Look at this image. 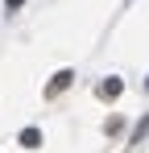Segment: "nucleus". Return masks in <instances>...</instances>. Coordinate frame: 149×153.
Returning <instances> with one entry per match:
<instances>
[{
	"mask_svg": "<svg viewBox=\"0 0 149 153\" xmlns=\"http://www.w3.org/2000/svg\"><path fill=\"white\" fill-rule=\"evenodd\" d=\"M145 132H149V116H145V120H141V124H137V128H133V145H137V141H141Z\"/></svg>",
	"mask_w": 149,
	"mask_h": 153,
	"instance_id": "4",
	"label": "nucleus"
},
{
	"mask_svg": "<svg viewBox=\"0 0 149 153\" xmlns=\"http://www.w3.org/2000/svg\"><path fill=\"white\" fill-rule=\"evenodd\" d=\"M71 79H74V71H58V75H54V83L46 87V95H58V91H66V87H71Z\"/></svg>",
	"mask_w": 149,
	"mask_h": 153,
	"instance_id": "1",
	"label": "nucleus"
},
{
	"mask_svg": "<svg viewBox=\"0 0 149 153\" xmlns=\"http://www.w3.org/2000/svg\"><path fill=\"white\" fill-rule=\"evenodd\" d=\"M25 0H4V8H8V13H13V8H21Z\"/></svg>",
	"mask_w": 149,
	"mask_h": 153,
	"instance_id": "5",
	"label": "nucleus"
},
{
	"mask_svg": "<svg viewBox=\"0 0 149 153\" xmlns=\"http://www.w3.org/2000/svg\"><path fill=\"white\" fill-rule=\"evenodd\" d=\"M120 91H124V83H120L116 75H112V79H104V83H99V95H104V100H116Z\"/></svg>",
	"mask_w": 149,
	"mask_h": 153,
	"instance_id": "2",
	"label": "nucleus"
},
{
	"mask_svg": "<svg viewBox=\"0 0 149 153\" xmlns=\"http://www.w3.org/2000/svg\"><path fill=\"white\" fill-rule=\"evenodd\" d=\"M21 145H25V149H37V145H42V132H37V128H25V132H21Z\"/></svg>",
	"mask_w": 149,
	"mask_h": 153,
	"instance_id": "3",
	"label": "nucleus"
}]
</instances>
